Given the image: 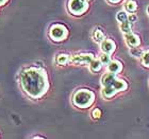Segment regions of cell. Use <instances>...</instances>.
I'll list each match as a JSON object with an SVG mask.
<instances>
[{
  "mask_svg": "<svg viewBox=\"0 0 149 139\" xmlns=\"http://www.w3.org/2000/svg\"><path fill=\"white\" fill-rule=\"evenodd\" d=\"M125 9L128 13H135L137 11V2L135 0H128L125 4Z\"/></svg>",
  "mask_w": 149,
  "mask_h": 139,
  "instance_id": "11",
  "label": "cell"
},
{
  "mask_svg": "<svg viewBox=\"0 0 149 139\" xmlns=\"http://www.w3.org/2000/svg\"><path fill=\"white\" fill-rule=\"evenodd\" d=\"M110 3H112V4H117V3H119L121 1V0H108Z\"/></svg>",
  "mask_w": 149,
  "mask_h": 139,
  "instance_id": "21",
  "label": "cell"
},
{
  "mask_svg": "<svg viewBox=\"0 0 149 139\" xmlns=\"http://www.w3.org/2000/svg\"><path fill=\"white\" fill-rule=\"evenodd\" d=\"M68 10L74 15H82L88 10V2L87 0H69Z\"/></svg>",
  "mask_w": 149,
  "mask_h": 139,
  "instance_id": "5",
  "label": "cell"
},
{
  "mask_svg": "<svg viewBox=\"0 0 149 139\" xmlns=\"http://www.w3.org/2000/svg\"><path fill=\"white\" fill-rule=\"evenodd\" d=\"M141 59H142V65L144 67H146V68H149V50L144 51Z\"/></svg>",
  "mask_w": 149,
  "mask_h": 139,
  "instance_id": "16",
  "label": "cell"
},
{
  "mask_svg": "<svg viewBox=\"0 0 149 139\" xmlns=\"http://www.w3.org/2000/svg\"><path fill=\"white\" fill-rule=\"evenodd\" d=\"M103 64L101 63V61L100 59H94L93 61H92V63L90 64V69L92 72H94V73H96V72H99L100 70H101V68H102Z\"/></svg>",
  "mask_w": 149,
  "mask_h": 139,
  "instance_id": "10",
  "label": "cell"
},
{
  "mask_svg": "<svg viewBox=\"0 0 149 139\" xmlns=\"http://www.w3.org/2000/svg\"><path fill=\"white\" fill-rule=\"evenodd\" d=\"M95 101V93L88 89H79L72 97V103L79 108H87Z\"/></svg>",
  "mask_w": 149,
  "mask_h": 139,
  "instance_id": "3",
  "label": "cell"
},
{
  "mask_svg": "<svg viewBox=\"0 0 149 139\" xmlns=\"http://www.w3.org/2000/svg\"><path fill=\"white\" fill-rule=\"evenodd\" d=\"M100 61L103 65H108L110 62H111V54H108V53L103 52L101 55H100Z\"/></svg>",
  "mask_w": 149,
  "mask_h": 139,
  "instance_id": "18",
  "label": "cell"
},
{
  "mask_svg": "<svg viewBox=\"0 0 149 139\" xmlns=\"http://www.w3.org/2000/svg\"><path fill=\"white\" fill-rule=\"evenodd\" d=\"M119 28H120V31L124 33V34H128V33H130L132 32V22L130 21H125L123 24H120L119 26Z\"/></svg>",
  "mask_w": 149,
  "mask_h": 139,
  "instance_id": "14",
  "label": "cell"
},
{
  "mask_svg": "<svg viewBox=\"0 0 149 139\" xmlns=\"http://www.w3.org/2000/svg\"><path fill=\"white\" fill-rule=\"evenodd\" d=\"M93 38L97 43H101V41L106 38V36H104V33H103L100 29H95L93 32Z\"/></svg>",
  "mask_w": 149,
  "mask_h": 139,
  "instance_id": "13",
  "label": "cell"
},
{
  "mask_svg": "<svg viewBox=\"0 0 149 139\" xmlns=\"http://www.w3.org/2000/svg\"><path fill=\"white\" fill-rule=\"evenodd\" d=\"M147 13H148V15H149V6L147 8Z\"/></svg>",
  "mask_w": 149,
  "mask_h": 139,
  "instance_id": "23",
  "label": "cell"
},
{
  "mask_svg": "<svg viewBox=\"0 0 149 139\" xmlns=\"http://www.w3.org/2000/svg\"><path fill=\"white\" fill-rule=\"evenodd\" d=\"M100 48L102 50V52L108 53V54H112L116 49V45L112 39L110 38H104V39L100 43Z\"/></svg>",
  "mask_w": 149,
  "mask_h": 139,
  "instance_id": "8",
  "label": "cell"
},
{
  "mask_svg": "<svg viewBox=\"0 0 149 139\" xmlns=\"http://www.w3.org/2000/svg\"><path fill=\"white\" fill-rule=\"evenodd\" d=\"M125 40L128 47L133 48V47H139L141 45V37L137 34H134L132 32L125 34Z\"/></svg>",
  "mask_w": 149,
  "mask_h": 139,
  "instance_id": "7",
  "label": "cell"
},
{
  "mask_svg": "<svg viewBox=\"0 0 149 139\" xmlns=\"http://www.w3.org/2000/svg\"><path fill=\"white\" fill-rule=\"evenodd\" d=\"M137 19L136 15L135 14H133V13H130L129 15H128V21H130V22H134L135 20Z\"/></svg>",
  "mask_w": 149,
  "mask_h": 139,
  "instance_id": "20",
  "label": "cell"
},
{
  "mask_svg": "<svg viewBox=\"0 0 149 139\" xmlns=\"http://www.w3.org/2000/svg\"><path fill=\"white\" fill-rule=\"evenodd\" d=\"M130 53L133 56H135V57H142L144 51L141 48H139V47H133V48H131Z\"/></svg>",
  "mask_w": 149,
  "mask_h": 139,
  "instance_id": "17",
  "label": "cell"
},
{
  "mask_svg": "<svg viewBox=\"0 0 149 139\" xmlns=\"http://www.w3.org/2000/svg\"><path fill=\"white\" fill-rule=\"evenodd\" d=\"M8 2V0H0V6H3V4H6Z\"/></svg>",
  "mask_w": 149,
  "mask_h": 139,
  "instance_id": "22",
  "label": "cell"
},
{
  "mask_svg": "<svg viewBox=\"0 0 149 139\" xmlns=\"http://www.w3.org/2000/svg\"><path fill=\"white\" fill-rule=\"evenodd\" d=\"M101 85H102L101 93L106 99H111L115 95L121 91H126L129 87L126 81L119 79L116 74L111 72L103 74V77H101Z\"/></svg>",
  "mask_w": 149,
  "mask_h": 139,
  "instance_id": "2",
  "label": "cell"
},
{
  "mask_svg": "<svg viewBox=\"0 0 149 139\" xmlns=\"http://www.w3.org/2000/svg\"><path fill=\"white\" fill-rule=\"evenodd\" d=\"M116 20H117L119 24H123V22L127 21L128 20V14L125 11H120V12L117 13L116 15Z\"/></svg>",
  "mask_w": 149,
  "mask_h": 139,
  "instance_id": "15",
  "label": "cell"
},
{
  "mask_svg": "<svg viewBox=\"0 0 149 139\" xmlns=\"http://www.w3.org/2000/svg\"><path fill=\"white\" fill-rule=\"evenodd\" d=\"M92 117H93L94 119H99V118L101 117V111H100L99 108L93 109V111H92Z\"/></svg>",
  "mask_w": 149,
  "mask_h": 139,
  "instance_id": "19",
  "label": "cell"
},
{
  "mask_svg": "<svg viewBox=\"0 0 149 139\" xmlns=\"http://www.w3.org/2000/svg\"><path fill=\"white\" fill-rule=\"evenodd\" d=\"M123 63L119 62L118 59H113L111 62L108 64V71L111 72V73H114V74H118L120 73L121 71H123Z\"/></svg>",
  "mask_w": 149,
  "mask_h": 139,
  "instance_id": "9",
  "label": "cell"
},
{
  "mask_svg": "<svg viewBox=\"0 0 149 139\" xmlns=\"http://www.w3.org/2000/svg\"><path fill=\"white\" fill-rule=\"evenodd\" d=\"M70 62V56L68 54H66V53H61L59 55L56 56V63L59 64V65L63 66V65H66V64H68Z\"/></svg>",
  "mask_w": 149,
  "mask_h": 139,
  "instance_id": "12",
  "label": "cell"
},
{
  "mask_svg": "<svg viewBox=\"0 0 149 139\" xmlns=\"http://www.w3.org/2000/svg\"><path fill=\"white\" fill-rule=\"evenodd\" d=\"M22 90L32 99H40L49 89V81L46 71L42 68L29 67L20 73Z\"/></svg>",
  "mask_w": 149,
  "mask_h": 139,
  "instance_id": "1",
  "label": "cell"
},
{
  "mask_svg": "<svg viewBox=\"0 0 149 139\" xmlns=\"http://www.w3.org/2000/svg\"><path fill=\"white\" fill-rule=\"evenodd\" d=\"M95 59L93 53H80L70 57V62L74 65H90Z\"/></svg>",
  "mask_w": 149,
  "mask_h": 139,
  "instance_id": "6",
  "label": "cell"
},
{
  "mask_svg": "<svg viewBox=\"0 0 149 139\" xmlns=\"http://www.w3.org/2000/svg\"><path fill=\"white\" fill-rule=\"evenodd\" d=\"M68 35V30L65 26L56 24V25L51 26L49 30V36L53 41H62L66 39V37Z\"/></svg>",
  "mask_w": 149,
  "mask_h": 139,
  "instance_id": "4",
  "label": "cell"
}]
</instances>
